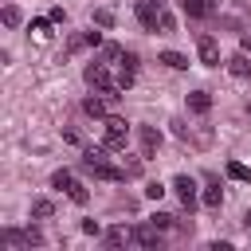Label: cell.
<instances>
[{"mask_svg": "<svg viewBox=\"0 0 251 251\" xmlns=\"http://www.w3.org/2000/svg\"><path fill=\"white\" fill-rule=\"evenodd\" d=\"M0 243H4V247H43V235H39L35 227H27V231H20V227H4Z\"/></svg>", "mask_w": 251, "mask_h": 251, "instance_id": "3957f363", "label": "cell"}, {"mask_svg": "<svg viewBox=\"0 0 251 251\" xmlns=\"http://www.w3.org/2000/svg\"><path fill=\"white\" fill-rule=\"evenodd\" d=\"M145 196H149V200H161V196H165V184H157V180L145 184Z\"/></svg>", "mask_w": 251, "mask_h": 251, "instance_id": "83f0119b", "label": "cell"}, {"mask_svg": "<svg viewBox=\"0 0 251 251\" xmlns=\"http://www.w3.org/2000/svg\"><path fill=\"white\" fill-rule=\"evenodd\" d=\"M243 220H247V227H251V212H247V216H243Z\"/></svg>", "mask_w": 251, "mask_h": 251, "instance_id": "836d02e7", "label": "cell"}, {"mask_svg": "<svg viewBox=\"0 0 251 251\" xmlns=\"http://www.w3.org/2000/svg\"><path fill=\"white\" fill-rule=\"evenodd\" d=\"M106 153H110L106 145H98V149H86V153H82V169H86V173H94L98 180H126V169L110 165V161H106Z\"/></svg>", "mask_w": 251, "mask_h": 251, "instance_id": "6da1fadb", "label": "cell"}, {"mask_svg": "<svg viewBox=\"0 0 251 251\" xmlns=\"http://www.w3.org/2000/svg\"><path fill=\"white\" fill-rule=\"evenodd\" d=\"M173 192L180 196L184 212H192V208H196V180H192V176H176V180H173Z\"/></svg>", "mask_w": 251, "mask_h": 251, "instance_id": "ba28073f", "label": "cell"}, {"mask_svg": "<svg viewBox=\"0 0 251 251\" xmlns=\"http://www.w3.org/2000/svg\"><path fill=\"white\" fill-rule=\"evenodd\" d=\"M196 55H200L204 67H220V47H216L212 35H196Z\"/></svg>", "mask_w": 251, "mask_h": 251, "instance_id": "8992f818", "label": "cell"}, {"mask_svg": "<svg viewBox=\"0 0 251 251\" xmlns=\"http://www.w3.org/2000/svg\"><path fill=\"white\" fill-rule=\"evenodd\" d=\"M141 161H145V157H129V161L122 165V169H126V176H141Z\"/></svg>", "mask_w": 251, "mask_h": 251, "instance_id": "d4e9b609", "label": "cell"}, {"mask_svg": "<svg viewBox=\"0 0 251 251\" xmlns=\"http://www.w3.org/2000/svg\"><path fill=\"white\" fill-rule=\"evenodd\" d=\"M200 200H204V204H208V208H220V204H224V188H220V184H208V188H204V196H200Z\"/></svg>", "mask_w": 251, "mask_h": 251, "instance_id": "2e32d148", "label": "cell"}, {"mask_svg": "<svg viewBox=\"0 0 251 251\" xmlns=\"http://www.w3.org/2000/svg\"><path fill=\"white\" fill-rule=\"evenodd\" d=\"M47 27H51V16H47V20H31V31H35L39 39H47V35H51Z\"/></svg>", "mask_w": 251, "mask_h": 251, "instance_id": "cb8c5ba5", "label": "cell"}, {"mask_svg": "<svg viewBox=\"0 0 251 251\" xmlns=\"http://www.w3.org/2000/svg\"><path fill=\"white\" fill-rule=\"evenodd\" d=\"M133 243L137 247H161V227L149 220V224H137L133 227Z\"/></svg>", "mask_w": 251, "mask_h": 251, "instance_id": "9c48e42d", "label": "cell"}, {"mask_svg": "<svg viewBox=\"0 0 251 251\" xmlns=\"http://www.w3.org/2000/svg\"><path fill=\"white\" fill-rule=\"evenodd\" d=\"M82 39H86V47H102V31H86Z\"/></svg>", "mask_w": 251, "mask_h": 251, "instance_id": "f1b7e54d", "label": "cell"}, {"mask_svg": "<svg viewBox=\"0 0 251 251\" xmlns=\"http://www.w3.org/2000/svg\"><path fill=\"white\" fill-rule=\"evenodd\" d=\"M133 239V227H110L106 231V247H122V243H129Z\"/></svg>", "mask_w": 251, "mask_h": 251, "instance_id": "5bb4252c", "label": "cell"}, {"mask_svg": "<svg viewBox=\"0 0 251 251\" xmlns=\"http://www.w3.org/2000/svg\"><path fill=\"white\" fill-rule=\"evenodd\" d=\"M122 67H126V71H137V55L126 51V55H122Z\"/></svg>", "mask_w": 251, "mask_h": 251, "instance_id": "f546056e", "label": "cell"}, {"mask_svg": "<svg viewBox=\"0 0 251 251\" xmlns=\"http://www.w3.org/2000/svg\"><path fill=\"white\" fill-rule=\"evenodd\" d=\"M71 184H75V176H71V173H67V169H59V173H55V176H51V188H59V192H67V188H71Z\"/></svg>", "mask_w": 251, "mask_h": 251, "instance_id": "e0dca14e", "label": "cell"}, {"mask_svg": "<svg viewBox=\"0 0 251 251\" xmlns=\"http://www.w3.org/2000/svg\"><path fill=\"white\" fill-rule=\"evenodd\" d=\"M227 176H235V180H247V184H251V169H247V165H239V161H227Z\"/></svg>", "mask_w": 251, "mask_h": 251, "instance_id": "d6986e66", "label": "cell"}, {"mask_svg": "<svg viewBox=\"0 0 251 251\" xmlns=\"http://www.w3.org/2000/svg\"><path fill=\"white\" fill-rule=\"evenodd\" d=\"M227 71H231L235 78H251V55H247V51L231 55V59H227Z\"/></svg>", "mask_w": 251, "mask_h": 251, "instance_id": "8fae6325", "label": "cell"}, {"mask_svg": "<svg viewBox=\"0 0 251 251\" xmlns=\"http://www.w3.org/2000/svg\"><path fill=\"white\" fill-rule=\"evenodd\" d=\"M188 110H192V114H208V110H212V94H208V90H192V94H188Z\"/></svg>", "mask_w": 251, "mask_h": 251, "instance_id": "7c38bea8", "label": "cell"}, {"mask_svg": "<svg viewBox=\"0 0 251 251\" xmlns=\"http://www.w3.org/2000/svg\"><path fill=\"white\" fill-rule=\"evenodd\" d=\"M161 0H137V24L145 27V31H157L161 27Z\"/></svg>", "mask_w": 251, "mask_h": 251, "instance_id": "5b68a950", "label": "cell"}, {"mask_svg": "<svg viewBox=\"0 0 251 251\" xmlns=\"http://www.w3.org/2000/svg\"><path fill=\"white\" fill-rule=\"evenodd\" d=\"M157 63H165V67H173V71H184V67H188V59H184L180 51H161Z\"/></svg>", "mask_w": 251, "mask_h": 251, "instance_id": "9a60e30c", "label": "cell"}, {"mask_svg": "<svg viewBox=\"0 0 251 251\" xmlns=\"http://www.w3.org/2000/svg\"><path fill=\"white\" fill-rule=\"evenodd\" d=\"M173 27H176V20H173L169 12H161V31H173Z\"/></svg>", "mask_w": 251, "mask_h": 251, "instance_id": "4dcf8cb0", "label": "cell"}, {"mask_svg": "<svg viewBox=\"0 0 251 251\" xmlns=\"http://www.w3.org/2000/svg\"><path fill=\"white\" fill-rule=\"evenodd\" d=\"M133 75H137V71H126V67H122V75H118V86H122V90H129V86H133Z\"/></svg>", "mask_w": 251, "mask_h": 251, "instance_id": "4316f807", "label": "cell"}, {"mask_svg": "<svg viewBox=\"0 0 251 251\" xmlns=\"http://www.w3.org/2000/svg\"><path fill=\"white\" fill-rule=\"evenodd\" d=\"M67 196H71L75 204H86V200H90V192H86V184H78V180H75V184L67 188Z\"/></svg>", "mask_w": 251, "mask_h": 251, "instance_id": "44dd1931", "label": "cell"}, {"mask_svg": "<svg viewBox=\"0 0 251 251\" xmlns=\"http://www.w3.org/2000/svg\"><path fill=\"white\" fill-rule=\"evenodd\" d=\"M82 78H86V86H90V90H98V94H106V90H114V86H118V82L110 78V71H106L102 63H86Z\"/></svg>", "mask_w": 251, "mask_h": 251, "instance_id": "277c9868", "label": "cell"}, {"mask_svg": "<svg viewBox=\"0 0 251 251\" xmlns=\"http://www.w3.org/2000/svg\"><path fill=\"white\" fill-rule=\"evenodd\" d=\"M126 51L118 47V43H102V59H122Z\"/></svg>", "mask_w": 251, "mask_h": 251, "instance_id": "484cf974", "label": "cell"}, {"mask_svg": "<svg viewBox=\"0 0 251 251\" xmlns=\"http://www.w3.org/2000/svg\"><path fill=\"white\" fill-rule=\"evenodd\" d=\"M0 20H4V27H20V20H24V16H20V8H16V4H8Z\"/></svg>", "mask_w": 251, "mask_h": 251, "instance_id": "ffe728a7", "label": "cell"}, {"mask_svg": "<svg viewBox=\"0 0 251 251\" xmlns=\"http://www.w3.org/2000/svg\"><path fill=\"white\" fill-rule=\"evenodd\" d=\"M106 106H110V102H106V94H102V98H98V94H90V98L82 102V110H86L90 118H106Z\"/></svg>", "mask_w": 251, "mask_h": 251, "instance_id": "4fadbf2b", "label": "cell"}, {"mask_svg": "<svg viewBox=\"0 0 251 251\" xmlns=\"http://www.w3.org/2000/svg\"><path fill=\"white\" fill-rule=\"evenodd\" d=\"M180 8H184L188 20H204V16L216 12V0H180Z\"/></svg>", "mask_w": 251, "mask_h": 251, "instance_id": "30bf717a", "label": "cell"}, {"mask_svg": "<svg viewBox=\"0 0 251 251\" xmlns=\"http://www.w3.org/2000/svg\"><path fill=\"white\" fill-rule=\"evenodd\" d=\"M243 51H247V55H251V35H243Z\"/></svg>", "mask_w": 251, "mask_h": 251, "instance_id": "d6a6232c", "label": "cell"}, {"mask_svg": "<svg viewBox=\"0 0 251 251\" xmlns=\"http://www.w3.org/2000/svg\"><path fill=\"white\" fill-rule=\"evenodd\" d=\"M82 231H86V235H98V231H102V227H98V224H94V220H82Z\"/></svg>", "mask_w": 251, "mask_h": 251, "instance_id": "1f68e13d", "label": "cell"}, {"mask_svg": "<svg viewBox=\"0 0 251 251\" xmlns=\"http://www.w3.org/2000/svg\"><path fill=\"white\" fill-rule=\"evenodd\" d=\"M51 212H55V204H51V200H43V196H39V200L31 204V216H35V220H47Z\"/></svg>", "mask_w": 251, "mask_h": 251, "instance_id": "ac0fdd59", "label": "cell"}, {"mask_svg": "<svg viewBox=\"0 0 251 251\" xmlns=\"http://www.w3.org/2000/svg\"><path fill=\"white\" fill-rule=\"evenodd\" d=\"M137 141H141V157H157V149H161L157 126H137Z\"/></svg>", "mask_w": 251, "mask_h": 251, "instance_id": "52a82bcc", "label": "cell"}, {"mask_svg": "<svg viewBox=\"0 0 251 251\" xmlns=\"http://www.w3.org/2000/svg\"><path fill=\"white\" fill-rule=\"evenodd\" d=\"M126 137H129V129H126V118H106L102 145H106L110 153H118V149H126Z\"/></svg>", "mask_w": 251, "mask_h": 251, "instance_id": "7a4b0ae2", "label": "cell"}, {"mask_svg": "<svg viewBox=\"0 0 251 251\" xmlns=\"http://www.w3.org/2000/svg\"><path fill=\"white\" fill-rule=\"evenodd\" d=\"M94 24H98V27H114V12H110V8H98V12H94Z\"/></svg>", "mask_w": 251, "mask_h": 251, "instance_id": "7402d4cb", "label": "cell"}, {"mask_svg": "<svg viewBox=\"0 0 251 251\" xmlns=\"http://www.w3.org/2000/svg\"><path fill=\"white\" fill-rule=\"evenodd\" d=\"M149 220H153V224H157V227H161V231H169V227H173V220H176V216H169V212H153V216H149Z\"/></svg>", "mask_w": 251, "mask_h": 251, "instance_id": "603a6c76", "label": "cell"}]
</instances>
